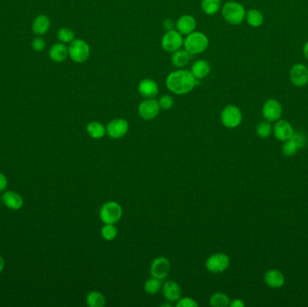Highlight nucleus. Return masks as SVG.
<instances>
[{
	"mask_svg": "<svg viewBox=\"0 0 308 307\" xmlns=\"http://www.w3.org/2000/svg\"><path fill=\"white\" fill-rule=\"evenodd\" d=\"M166 87L169 91L178 95H187L197 86V80L191 71L184 69L174 70L166 78Z\"/></svg>",
	"mask_w": 308,
	"mask_h": 307,
	"instance_id": "nucleus-1",
	"label": "nucleus"
},
{
	"mask_svg": "<svg viewBox=\"0 0 308 307\" xmlns=\"http://www.w3.org/2000/svg\"><path fill=\"white\" fill-rule=\"evenodd\" d=\"M209 45L208 37L205 33L198 31H194L193 33L187 34L184 39V49L193 55L201 54L207 49Z\"/></svg>",
	"mask_w": 308,
	"mask_h": 307,
	"instance_id": "nucleus-2",
	"label": "nucleus"
},
{
	"mask_svg": "<svg viewBox=\"0 0 308 307\" xmlns=\"http://www.w3.org/2000/svg\"><path fill=\"white\" fill-rule=\"evenodd\" d=\"M222 15L228 24L238 26L245 19V8L238 2L228 1L222 8Z\"/></svg>",
	"mask_w": 308,
	"mask_h": 307,
	"instance_id": "nucleus-3",
	"label": "nucleus"
},
{
	"mask_svg": "<svg viewBox=\"0 0 308 307\" xmlns=\"http://www.w3.org/2000/svg\"><path fill=\"white\" fill-rule=\"evenodd\" d=\"M69 57L74 63H83L90 56V47L86 41L75 39L69 45Z\"/></svg>",
	"mask_w": 308,
	"mask_h": 307,
	"instance_id": "nucleus-4",
	"label": "nucleus"
},
{
	"mask_svg": "<svg viewBox=\"0 0 308 307\" xmlns=\"http://www.w3.org/2000/svg\"><path fill=\"white\" fill-rule=\"evenodd\" d=\"M123 209L118 202L109 201L104 204L99 211V217L104 223L116 224L121 219Z\"/></svg>",
	"mask_w": 308,
	"mask_h": 307,
	"instance_id": "nucleus-5",
	"label": "nucleus"
},
{
	"mask_svg": "<svg viewBox=\"0 0 308 307\" xmlns=\"http://www.w3.org/2000/svg\"><path fill=\"white\" fill-rule=\"evenodd\" d=\"M242 111L234 105L225 106L221 113V122L226 128H236L242 124Z\"/></svg>",
	"mask_w": 308,
	"mask_h": 307,
	"instance_id": "nucleus-6",
	"label": "nucleus"
},
{
	"mask_svg": "<svg viewBox=\"0 0 308 307\" xmlns=\"http://www.w3.org/2000/svg\"><path fill=\"white\" fill-rule=\"evenodd\" d=\"M230 265V259L224 253H216L207 258L205 261V267L211 273L219 274L227 270Z\"/></svg>",
	"mask_w": 308,
	"mask_h": 307,
	"instance_id": "nucleus-7",
	"label": "nucleus"
},
{
	"mask_svg": "<svg viewBox=\"0 0 308 307\" xmlns=\"http://www.w3.org/2000/svg\"><path fill=\"white\" fill-rule=\"evenodd\" d=\"M182 34L176 29L166 32L162 38V47L167 52L173 53L183 46Z\"/></svg>",
	"mask_w": 308,
	"mask_h": 307,
	"instance_id": "nucleus-8",
	"label": "nucleus"
},
{
	"mask_svg": "<svg viewBox=\"0 0 308 307\" xmlns=\"http://www.w3.org/2000/svg\"><path fill=\"white\" fill-rule=\"evenodd\" d=\"M161 111L158 100L155 99H146L141 102L138 106V113L143 120L150 121L156 118Z\"/></svg>",
	"mask_w": 308,
	"mask_h": 307,
	"instance_id": "nucleus-9",
	"label": "nucleus"
},
{
	"mask_svg": "<svg viewBox=\"0 0 308 307\" xmlns=\"http://www.w3.org/2000/svg\"><path fill=\"white\" fill-rule=\"evenodd\" d=\"M129 125L127 121L123 118H116L110 121L106 127L107 136L113 139H120L127 133Z\"/></svg>",
	"mask_w": 308,
	"mask_h": 307,
	"instance_id": "nucleus-10",
	"label": "nucleus"
},
{
	"mask_svg": "<svg viewBox=\"0 0 308 307\" xmlns=\"http://www.w3.org/2000/svg\"><path fill=\"white\" fill-rule=\"evenodd\" d=\"M290 81L297 88H303L308 84V68L302 64H295L290 72Z\"/></svg>",
	"mask_w": 308,
	"mask_h": 307,
	"instance_id": "nucleus-11",
	"label": "nucleus"
},
{
	"mask_svg": "<svg viewBox=\"0 0 308 307\" xmlns=\"http://www.w3.org/2000/svg\"><path fill=\"white\" fill-rule=\"evenodd\" d=\"M150 271L151 277L162 280L169 275L170 262L165 257H158L151 262Z\"/></svg>",
	"mask_w": 308,
	"mask_h": 307,
	"instance_id": "nucleus-12",
	"label": "nucleus"
},
{
	"mask_svg": "<svg viewBox=\"0 0 308 307\" xmlns=\"http://www.w3.org/2000/svg\"><path fill=\"white\" fill-rule=\"evenodd\" d=\"M262 114L268 122H275L279 120L282 114L281 104L276 99H268L262 107Z\"/></svg>",
	"mask_w": 308,
	"mask_h": 307,
	"instance_id": "nucleus-13",
	"label": "nucleus"
},
{
	"mask_svg": "<svg viewBox=\"0 0 308 307\" xmlns=\"http://www.w3.org/2000/svg\"><path fill=\"white\" fill-rule=\"evenodd\" d=\"M138 92L144 99H155L159 94V86L156 81L151 79H144L140 81Z\"/></svg>",
	"mask_w": 308,
	"mask_h": 307,
	"instance_id": "nucleus-14",
	"label": "nucleus"
},
{
	"mask_svg": "<svg viewBox=\"0 0 308 307\" xmlns=\"http://www.w3.org/2000/svg\"><path fill=\"white\" fill-rule=\"evenodd\" d=\"M1 201L7 208L10 210H19L24 205V199L22 196L14 191H6L1 197Z\"/></svg>",
	"mask_w": 308,
	"mask_h": 307,
	"instance_id": "nucleus-15",
	"label": "nucleus"
},
{
	"mask_svg": "<svg viewBox=\"0 0 308 307\" xmlns=\"http://www.w3.org/2000/svg\"><path fill=\"white\" fill-rule=\"evenodd\" d=\"M197 28V20L193 15H181L176 22V29L182 35H187L193 33Z\"/></svg>",
	"mask_w": 308,
	"mask_h": 307,
	"instance_id": "nucleus-16",
	"label": "nucleus"
},
{
	"mask_svg": "<svg viewBox=\"0 0 308 307\" xmlns=\"http://www.w3.org/2000/svg\"><path fill=\"white\" fill-rule=\"evenodd\" d=\"M273 132L277 139L286 142L287 140L291 139L294 135V129L287 121L279 120L274 125Z\"/></svg>",
	"mask_w": 308,
	"mask_h": 307,
	"instance_id": "nucleus-17",
	"label": "nucleus"
},
{
	"mask_svg": "<svg viewBox=\"0 0 308 307\" xmlns=\"http://www.w3.org/2000/svg\"><path fill=\"white\" fill-rule=\"evenodd\" d=\"M162 292L168 302H177L182 295L180 285L175 281L166 282L162 286Z\"/></svg>",
	"mask_w": 308,
	"mask_h": 307,
	"instance_id": "nucleus-18",
	"label": "nucleus"
},
{
	"mask_svg": "<svg viewBox=\"0 0 308 307\" xmlns=\"http://www.w3.org/2000/svg\"><path fill=\"white\" fill-rule=\"evenodd\" d=\"M49 56L54 63H63L69 56V49L65 44L57 43L51 46L49 51Z\"/></svg>",
	"mask_w": 308,
	"mask_h": 307,
	"instance_id": "nucleus-19",
	"label": "nucleus"
},
{
	"mask_svg": "<svg viewBox=\"0 0 308 307\" xmlns=\"http://www.w3.org/2000/svg\"><path fill=\"white\" fill-rule=\"evenodd\" d=\"M211 72L209 63L205 60H198L195 62L191 67V73L193 74L196 80H203L207 77Z\"/></svg>",
	"mask_w": 308,
	"mask_h": 307,
	"instance_id": "nucleus-20",
	"label": "nucleus"
},
{
	"mask_svg": "<svg viewBox=\"0 0 308 307\" xmlns=\"http://www.w3.org/2000/svg\"><path fill=\"white\" fill-rule=\"evenodd\" d=\"M264 280L270 287L279 289L285 283V277L278 270H271L265 274Z\"/></svg>",
	"mask_w": 308,
	"mask_h": 307,
	"instance_id": "nucleus-21",
	"label": "nucleus"
},
{
	"mask_svg": "<svg viewBox=\"0 0 308 307\" xmlns=\"http://www.w3.org/2000/svg\"><path fill=\"white\" fill-rule=\"evenodd\" d=\"M192 55L187 52L185 49H180L178 51L173 52L171 56V63L173 66L177 69H183L184 67L187 66L190 62Z\"/></svg>",
	"mask_w": 308,
	"mask_h": 307,
	"instance_id": "nucleus-22",
	"label": "nucleus"
},
{
	"mask_svg": "<svg viewBox=\"0 0 308 307\" xmlns=\"http://www.w3.org/2000/svg\"><path fill=\"white\" fill-rule=\"evenodd\" d=\"M51 26V21L47 15H39L36 16V18L34 19L33 23V33H35L37 35H44L47 33Z\"/></svg>",
	"mask_w": 308,
	"mask_h": 307,
	"instance_id": "nucleus-23",
	"label": "nucleus"
},
{
	"mask_svg": "<svg viewBox=\"0 0 308 307\" xmlns=\"http://www.w3.org/2000/svg\"><path fill=\"white\" fill-rule=\"evenodd\" d=\"M87 132L93 139H101L107 133L106 127H104V125L101 123L97 121L90 122L87 125Z\"/></svg>",
	"mask_w": 308,
	"mask_h": 307,
	"instance_id": "nucleus-24",
	"label": "nucleus"
},
{
	"mask_svg": "<svg viewBox=\"0 0 308 307\" xmlns=\"http://www.w3.org/2000/svg\"><path fill=\"white\" fill-rule=\"evenodd\" d=\"M86 303L89 307H104L106 305L107 300L101 293L98 291H91L86 297Z\"/></svg>",
	"mask_w": 308,
	"mask_h": 307,
	"instance_id": "nucleus-25",
	"label": "nucleus"
},
{
	"mask_svg": "<svg viewBox=\"0 0 308 307\" xmlns=\"http://www.w3.org/2000/svg\"><path fill=\"white\" fill-rule=\"evenodd\" d=\"M246 20L248 25L253 27H259L263 24L264 17L261 11L257 10V9H249L246 12Z\"/></svg>",
	"mask_w": 308,
	"mask_h": 307,
	"instance_id": "nucleus-26",
	"label": "nucleus"
},
{
	"mask_svg": "<svg viewBox=\"0 0 308 307\" xmlns=\"http://www.w3.org/2000/svg\"><path fill=\"white\" fill-rule=\"evenodd\" d=\"M201 8L205 15H216L220 10L221 0H202Z\"/></svg>",
	"mask_w": 308,
	"mask_h": 307,
	"instance_id": "nucleus-27",
	"label": "nucleus"
},
{
	"mask_svg": "<svg viewBox=\"0 0 308 307\" xmlns=\"http://www.w3.org/2000/svg\"><path fill=\"white\" fill-rule=\"evenodd\" d=\"M210 305L214 307H225L230 304V298L224 293L217 292L210 297Z\"/></svg>",
	"mask_w": 308,
	"mask_h": 307,
	"instance_id": "nucleus-28",
	"label": "nucleus"
},
{
	"mask_svg": "<svg viewBox=\"0 0 308 307\" xmlns=\"http://www.w3.org/2000/svg\"><path fill=\"white\" fill-rule=\"evenodd\" d=\"M161 289H162L161 279L153 278V277H151V278L148 279L144 284V291L150 296H154V295L158 294Z\"/></svg>",
	"mask_w": 308,
	"mask_h": 307,
	"instance_id": "nucleus-29",
	"label": "nucleus"
},
{
	"mask_svg": "<svg viewBox=\"0 0 308 307\" xmlns=\"http://www.w3.org/2000/svg\"><path fill=\"white\" fill-rule=\"evenodd\" d=\"M57 38L60 41V43L70 44L72 41L75 40V34H74L73 31L70 28L63 27L58 30Z\"/></svg>",
	"mask_w": 308,
	"mask_h": 307,
	"instance_id": "nucleus-30",
	"label": "nucleus"
},
{
	"mask_svg": "<svg viewBox=\"0 0 308 307\" xmlns=\"http://www.w3.org/2000/svg\"><path fill=\"white\" fill-rule=\"evenodd\" d=\"M118 229L114 224L105 223V225L101 229V235L106 241H113L118 236Z\"/></svg>",
	"mask_w": 308,
	"mask_h": 307,
	"instance_id": "nucleus-31",
	"label": "nucleus"
},
{
	"mask_svg": "<svg viewBox=\"0 0 308 307\" xmlns=\"http://www.w3.org/2000/svg\"><path fill=\"white\" fill-rule=\"evenodd\" d=\"M272 126L271 125V122H268V121H263L257 125V136L261 138H267L272 135Z\"/></svg>",
	"mask_w": 308,
	"mask_h": 307,
	"instance_id": "nucleus-32",
	"label": "nucleus"
},
{
	"mask_svg": "<svg viewBox=\"0 0 308 307\" xmlns=\"http://www.w3.org/2000/svg\"><path fill=\"white\" fill-rule=\"evenodd\" d=\"M297 150H298V147L291 139L286 141V143H284V145H283V154L286 157L293 156L297 154Z\"/></svg>",
	"mask_w": 308,
	"mask_h": 307,
	"instance_id": "nucleus-33",
	"label": "nucleus"
},
{
	"mask_svg": "<svg viewBox=\"0 0 308 307\" xmlns=\"http://www.w3.org/2000/svg\"><path fill=\"white\" fill-rule=\"evenodd\" d=\"M159 105L161 109L162 110H169L172 108L174 106V99L170 95H163L158 100Z\"/></svg>",
	"mask_w": 308,
	"mask_h": 307,
	"instance_id": "nucleus-34",
	"label": "nucleus"
},
{
	"mask_svg": "<svg viewBox=\"0 0 308 307\" xmlns=\"http://www.w3.org/2000/svg\"><path fill=\"white\" fill-rule=\"evenodd\" d=\"M291 140L293 141L294 143L297 144L298 149H300V148H303V147L305 146L306 142H307L305 136H304L303 132H294V135L292 136V137H291Z\"/></svg>",
	"mask_w": 308,
	"mask_h": 307,
	"instance_id": "nucleus-35",
	"label": "nucleus"
},
{
	"mask_svg": "<svg viewBox=\"0 0 308 307\" xmlns=\"http://www.w3.org/2000/svg\"><path fill=\"white\" fill-rule=\"evenodd\" d=\"M176 305L178 307H198V303L193 298L185 296L180 297V299L177 301Z\"/></svg>",
	"mask_w": 308,
	"mask_h": 307,
	"instance_id": "nucleus-36",
	"label": "nucleus"
},
{
	"mask_svg": "<svg viewBox=\"0 0 308 307\" xmlns=\"http://www.w3.org/2000/svg\"><path fill=\"white\" fill-rule=\"evenodd\" d=\"M45 47H46L45 41L41 37L34 38L33 42H32V48H33V51H37V52L44 51Z\"/></svg>",
	"mask_w": 308,
	"mask_h": 307,
	"instance_id": "nucleus-37",
	"label": "nucleus"
},
{
	"mask_svg": "<svg viewBox=\"0 0 308 307\" xmlns=\"http://www.w3.org/2000/svg\"><path fill=\"white\" fill-rule=\"evenodd\" d=\"M162 26H163V28H164L166 32L175 30L176 29V21H174L171 18H166L162 23Z\"/></svg>",
	"mask_w": 308,
	"mask_h": 307,
	"instance_id": "nucleus-38",
	"label": "nucleus"
},
{
	"mask_svg": "<svg viewBox=\"0 0 308 307\" xmlns=\"http://www.w3.org/2000/svg\"><path fill=\"white\" fill-rule=\"evenodd\" d=\"M8 181L7 177L2 172H0V192L6 190V188L8 187Z\"/></svg>",
	"mask_w": 308,
	"mask_h": 307,
	"instance_id": "nucleus-39",
	"label": "nucleus"
},
{
	"mask_svg": "<svg viewBox=\"0 0 308 307\" xmlns=\"http://www.w3.org/2000/svg\"><path fill=\"white\" fill-rule=\"evenodd\" d=\"M229 305L231 307H243L245 305V303H243L241 299H235L230 302Z\"/></svg>",
	"mask_w": 308,
	"mask_h": 307,
	"instance_id": "nucleus-40",
	"label": "nucleus"
},
{
	"mask_svg": "<svg viewBox=\"0 0 308 307\" xmlns=\"http://www.w3.org/2000/svg\"><path fill=\"white\" fill-rule=\"evenodd\" d=\"M303 53H304V57L308 60V41L304 44V47H303Z\"/></svg>",
	"mask_w": 308,
	"mask_h": 307,
	"instance_id": "nucleus-41",
	"label": "nucleus"
},
{
	"mask_svg": "<svg viewBox=\"0 0 308 307\" xmlns=\"http://www.w3.org/2000/svg\"><path fill=\"white\" fill-rule=\"evenodd\" d=\"M5 268V260L2 256L0 255V273L2 272V271H4Z\"/></svg>",
	"mask_w": 308,
	"mask_h": 307,
	"instance_id": "nucleus-42",
	"label": "nucleus"
},
{
	"mask_svg": "<svg viewBox=\"0 0 308 307\" xmlns=\"http://www.w3.org/2000/svg\"><path fill=\"white\" fill-rule=\"evenodd\" d=\"M161 306H162V307H170V306H171V304H170V303H162V304H161Z\"/></svg>",
	"mask_w": 308,
	"mask_h": 307,
	"instance_id": "nucleus-43",
	"label": "nucleus"
},
{
	"mask_svg": "<svg viewBox=\"0 0 308 307\" xmlns=\"http://www.w3.org/2000/svg\"><path fill=\"white\" fill-rule=\"evenodd\" d=\"M0 202H1V197H0Z\"/></svg>",
	"mask_w": 308,
	"mask_h": 307,
	"instance_id": "nucleus-44",
	"label": "nucleus"
}]
</instances>
